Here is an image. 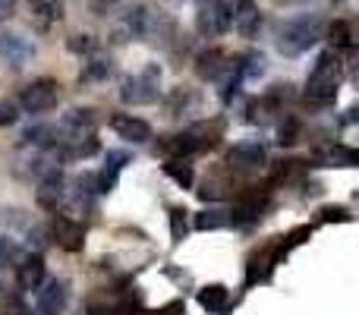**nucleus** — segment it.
Returning <instances> with one entry per match:
<instances>
[{"mask_svg":"<svg viewBox=\"0 0 359 315\" xmlns=\"http://www.w3.org/2000/svg\"><path fill=\"white\" fill-rule=\"evenodd\" d=\"M344 82V63L334 51H325L316 60L309 79H306V98L312 105H328V101L337 98V88Z\"/></svg>","mask_w":359,"mask_h":315,"instance_id":"nucleus-1","label":"nucleus"},{"mask_svg":"<svg viewBox=\"0 0 359 315\" xmlns=\"http://www.w3.org/2000/svg\"><path fill=\"white\" fill-rule=\"evenodd\" d=\"M322 35H325L322 19H316V16L293 19V22H287L284 29L278 32V51L287 57H297V54H303V51H309Z\"/></svg>","mask_w":359,"mask_h":315,"instance_id":"nucleus-2","label":"nucleus"},{"mask_svg":"<svg viewBox=\"0 0 359 315\" xmlns=\"http://www.w3.org/2000/svg\"><path fill=\"white\" fill-rule=\"evenodd\" d=\"M158 86H161V69H158V63H151V67H145L142 73L126 76V79L120 82V101H123V105H133V107L155 105Z\"/></svg>","mask_w":359,"mask_h":315,"instance_id":"nucleus-3","label":"nucleus"},{"mask_svg":"<svg viewBox=\"0 0 359 315\" xmlns=\"http://www.w3.org/2000/svg\"><path fill=\"white\" fill-rule=\"evenodd\" d=\"M57 101H60V82L57 79H35L19 95V107L25 114H44L57 107Z\"/></svg>","mask_w":359,"mask_h":315,"instance_id":"nucleus-4","label":"nucleus"},{"mask_svg":"<svg viewBox=\"0 0 359 315\" xmlns=\"http://www.w3.org/2000/svg\"><path fill=\"white\" fill-rule=\"evenodd\" d=\"M196 29L205 38H217L230 29V4L227 0H202L196 10Z\"/></svg>","mask_w":359,"mask_h":315,"instance_id":"nucleus-5","label":"nucleus"},{"mask_svg":"<svg viewBox=\"0 0 359 315\" xmlns=\"http://www.w3.org/2000/svg\"><path fill=\"white\" fill-rule=\"evenodd\" d=\"M280 255H287L284 243H268V246H262L259 253H252L249 268H246V281H249V284L271 278V272H274V265L280 262Z\"/></svg>","mask_w":359,"mask_h":315,"instance_id":"nucleus-6","label":"nucleus"},{"mask_svg":"<svg viewBox=\"0 0 359 315\" xmlns=\"http://www.w3.org/2000/svg\"><path fill=\"white\" fill-rule=\"evenodd\" d=\"M50 240L60 249H67V253H79L82 243H86V230H82V224L73 221V217L57 215L54 221H50Z\"/></svg>","mask_w":359,"mask_h":315,"instance_id":"nucleus-7","label":"nucleus"},{"mask_svg":"<svg viewBox=\"0 0 359 315\" xmlns=\"http://www.w3.org/2000/svg\"><path fill=\"white\" fill-rule=\"evenodd\" d=\"M230 22L243 38H255L262 29V10L255 0H236V6H230Z\"/></svg>","mask_w":359,"mask_h":315,"instance_id":"nucleus-8","label":"nucleus"},{"mask_svg":"<svg viewBox=\"0 0 359 315\" xmlns=\"http://www.w3.org/2000/svg\"><path fill=\"white\" fill-rule=\"evenodd\" d=\"M227 161L240 170H255V167L265 164V145L259 139H243L227 152Z\"/></svg>","mask_w":359,"mask_h":315,"instance_id":"nucleus-9","label":"nucleus"},{"mask_svg":"<svg viewBox=\"0 0 359 315\" xmlns=\"http://www.w3.org/2000/svg\"><path fill=\"white\" fill-rule=\"evenodd\" d=\"M0 57H4L13 69H19L35 57V44L22 35H0Z\"/></svg>","mask_w":359,"mask_h":315,"instance_id":"nucleus-10","label":"nucleus"},{"mask_svg":"<svg viewBox=\"0 0 359 315\" xmlns=\"http://www.w3.org/2000/svg\"><path fill=\"white\" fill-rule=\"evenodd\" d=\"M111 130L117 133L120 139H126V142H149L151 139V126L145 123L142 117H133V114H117V117L111 120Z\"/></svg>","mask_w":359,"mask_h":315,"instance_id":"nucleus-11","label":"nucleus"},{"mask_svg":"<svg viewBox=\"0 0 359 315\" xmlns=\"http://www.w3.org/2000/svg\"><path fill=\"white\" fill-rule=\"evenodd\" d=\"M67 306V281H48L38 290V312L41 315H60Z\"/></svg>","mask_w":359,"mask_h":315,"instance_id":"nucleus-12","label":"nucleus"},{"mask_svg":"<svg viewBox=\"0 0 359 315\" xmlns=\"http://www.w3.org/2000/svg\"><path fill=\"white\" fill-rule=\"evenodd\" d=\"M16 284L19 290H38L44 284V259L41 255H25L16 268Z\"/></svg>","mask_w":359,"mask_h":315,"instance_id":"nucleus-13","label":"nucleus"},{"mask_svg":"<svg viewBox=\"0 0 359 315\" xmlns=\"http://www.w3.org/2000/svg\"><path fill=\"white\" fill-rule=\"evenodd\" d=\"M35 199H38V205L41 208H48V211H57V205L63 202V177L57 170H50L48 177L38 183V192H35Z\"/></svg>","mask_w":359,"mask_h":315,"instance_id":"nucleus-14","label":"nucleus"},{"mask_svg":"<svg viewBox=\"0 0 359 315\" xmlns=\"http://www.w3.org/2000/svg\"><path fill=\"white\" fill-rule=\"evenodd\" d=\"M29 10L38 29H50L63 19V0H32Z\"/></svg>","mask_w":359,"mask_h":315,"instance_id":"nucleus-15","label":"nucleus"},{"mask_svg":"<svg viewBox=\"0 0 359 315\" xmlns=\"http://www.w3.org/2000/svg\"><path fill=\"white\" fill-rule=\"evenodd\" d=\"M230 57L224 54V51H205V54H198V60H196V73L202 76V79H217L221 73H227L230 69Z\"/></svg>","mask_w":359,"mask_h":315,"instance_id":"nucleus-16","label":"nucleus"},{"mask_svg":"<svg viewBox=\"0 0 359 315\" xmlns=\"http://www.w3.org/2000/svg\"><path fill=\"white\" fill-rule=\"evenodd\" d=\"M126 164V152H107V164L104 170L95 177V186H98V192H111L114 183H117V173L123 170Z\"/></svg>","mask_w":359,"mask_h":315,"instance_id":"nucleus-17","label":"nucleus"},{"mask_svg":"<svg viewBox=\"0 0 359 315\" xmlns=\"http://www.w3.org/2000/svg\"><path fill=\"white\" fill-rule=\"evenodd\" d=\"M262 208H265V199L259 196H246L236 202V208L230 211V221L233 224H255L262 217Z\"/></svg>","mask_w":359,"mask_h":315,"instance_id":"nucleus-18","label":"nucleus"},{"mask_svg":"<svg viewBox=\"0 0 359 315\" xmlns=\"http://www.w3.org/2000/svg\"><path fill=\"white\" fill-rule=\"evenodd\" d=\"M198 303H202V309H208V312H224L230 303V290L224 284H208L198 290Z\"/></svg>","mask_w":359,"mask_h":315,"instance_id":"nucleus-19","label":"nucleus"},{"mask_svg":"<svg viewBox=\"0 0 359 315\" xmlns=\"http://www.w3.org/2000/svg\"><path fill=\"white\" fill-rule=\"evenodd\" d=\"M230 224V211L224 208H205L196 215V230H221Z\"/></svg>","mask_w":359,"mask_h":315,"instance_id":"nucleus-20","label":"nucleus"},{"mask_svg":"<svg viewBox=\"0 0 359 315\" xmlns=\"http://www.w3.org/2000/svg\"><path fill=\"white\" fill-rule=\"evenodd\" d=\"M164 173H168V177L174 180L177 186H183V189H189L192 180H196V173H192V164H186L183 158H170L168 164H164Z\"/></svg>","mask_w":359,"mask_h":315,"instance_id":"nucleus-21","label":"nucleus"},{"mask_svg":"<svg viewBox=\"0 0 359 315\" xmlns=\"http://www.w3.org/2000/svg\"><path fill=\"white\" fill-rule=\"evenodd\" d=\"M111 60L107 57H92V60L82 67V73H79V79L82 82H95V79H107L111 76Z\"/></svg>","mask_w":359,"mask_h":315,"instance_id":"nucleus-22","label":"nucleus"},{"mask_svg":"<svg viewBox=\"0 0 359 315\" xmlns=\"http://www.w3.org/2000/svg\"><path fill=\"white\" fill-rule=\"evenodd\" d=\"M168 215H170V236H174V243H183L186 240V230H189V224H186V215H189V211L180 208V205H174Z\"/></svg>","mask_w":359,"mask_h":315,"instance_id":"nucleus-23","label":"nucleus"},{"mask_svg":"<svg viewBox=\"0 0 359 315\" xmlns=\"http://www.w3.org/2000/svg\"><path fill=\"white\" fill-rule=\"evenodd\" d=\"M328 41L334 44V48H350V44H353V32H350V25L344 22V19L331 22V29H328Z\"/></svg>","mask_w":359,"mask_h":315,"instance_id":"nucleus-24","label":"nucleus"},{"mask_svg":"<svg viewBox=\"0 0 359 315\" xmlns=\"http://www.w3.org/2000/svg\"><path fill=\"white\" fill-rule=\"evenodd\" d=\"M67 48L73 51V54H95V48H98V41H95L92 35H73L67 41Z\"/></svg>","mask_w":359,"mask_h":315,"instance_id":"nucleus-25","label":"nucleus"},{"mask_svg":"<svg viewBox=\"0 0 359 315\" xmlns=\"http://www.w3.org/2000/svg\"><path fill=\"white\" fill-rule=\"evenodd\" d=\"M19 120V105L10 98H0V126H13Z\"/></svg>","mask_w":359,"mask_h":315,"instance_id":"nucleus-26","label":"nucleus"},{"mask_svg":"<svg viewBox=\"0 0 359 315\" xmlns=\"http://www.w3.org/2000/svg\"><path fill=\"white\" fill-rule=\"evenodd\" d=\"M299 136V123L293 117H287V123H280V145H293Z\"/></svg>","mask_w":359,"mask_h":315,"instance_id":"nucleus-27","label":"nucleus"},{"mask_svg":"<svg viewBox=\"0 0 359 315\" xmlns=\"http://www.w3.org/2000/svg\"><path fill=\"white\" fill-rule=\"evenodd\" d=\"M356 152L353 149H344V145H337L334 152H331V161H334V164H341V167H353L356 164Z\"/></svg>","mask_w":359,"mask_h":315,"instance_id":"nucleus-28","label":"nucleus"},{"mask_svg":"<svg viewBox=\"0 0 359 315\" xmlns=\"http://www.w3.org/2000/svg\"><path fill=\"white\" fill-rule=\"evenodd\" d=\"M318 221H350V211L347 208H322Z\"/></svg>","mask_w":359,"mask_h":315,"instance_id":"nucleus-29","label":"nucleus"},{"mask_svg":"<svg viewBox=\"0 0 359 315\" xmlns=\"http://www.w3.org/2000/svg\"><path fill=\"white\" fill-rule=\"evenodd\" d=\"M246 63H249V67L243 69V76H259L262 69H265V57H262V54H259V57H255V54L246 57Z\"/></svg>","mask_w":359,"mask_h":315,"instance_id":"nucleus-30","label":"nucleus"},{"mask_svg":"<svg viewBox=\"0 0 359 315\" xmlns=\"http://www.w3.org/2000/svg\"><path fill=\"white\" fill-rule=\"evenodd\" d=\"M151 315H186V306H183V300H174V303H168L164 309H158Z\"/></svg>","mask_w":359,"mask_h":315,"instance_id":"nucleus-31","label":"nucleus"},{"mask_svg":"<svg viewBox=\"0 0 359 315\" xmlns=\"http://www.w3.org/2000/svg\"><path fill=\"white\" fill-rule=\"evenodd\" d=\"M120 0H88V6H92L95 13H107V10H114Z\"/></svg>","mask_w":359,"mask_h":315,"instance_id":"nucleus-32","label":"nucleus"},{"mask_svg":"<svg viewBox=\"0 0 359 315\" xmlns=\"http://www.w3.org/2000/svg\"><path fill=\"white\" fill-rule=\"evenodd\" d=\"M13 13V0H0V19H6Z\"/></svg>","mask_w":359,"mask_h":315,"instance_id":"nucleus-33","label":"nucleus"},{"mask_svg":"<svg viewBox=\"0 0 359 315\" xmlns=\"http://www.w3.org/2000/svg\"><path fill=\"white\" fill-rule=\"evenodd\" d=\"M0 255H4V243H0Z\"/></svg>","mask_w":359,"mask_h":315,"instance_id":"nucleus-34","label":"nucleus"}]
</instances>
